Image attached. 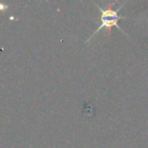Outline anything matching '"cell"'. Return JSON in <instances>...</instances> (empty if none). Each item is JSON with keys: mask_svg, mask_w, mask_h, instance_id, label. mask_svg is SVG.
Returning a JSON list of instances; mask_svg holds the SVG:
<instances>
[{"mask_svg": "<svg viewBox=\"0 0 148 148\" xmlns=\"http://www.w3.org/2000/svg\"><path fill=\"white\" fill-rule=\"evenodd\" d=\"M99 11H101V25H99V27H97V29L95 32V34H93L92 36H95V34L99 33L101 29H105V27L106 29H109V31H111V29L113 27H117L120 31H122V29L118 27V21L121 18V16H119L118 12L121 10V7H119L117 10H116V9H112L111 7H109V8H107V9H103V8H101V7H99ZM92 36H91V37H92ZM90 38H89V39H90Z\"/></svg>", "mask_w": 148, "mask_h": 148, "instance_id": "1", "label": "cell"}]
</instances>
